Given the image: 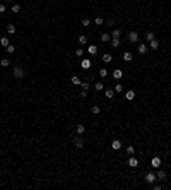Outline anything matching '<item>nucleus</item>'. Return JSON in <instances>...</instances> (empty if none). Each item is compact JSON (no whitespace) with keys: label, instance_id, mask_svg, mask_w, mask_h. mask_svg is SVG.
Returning a JSON list of instances; mask_svg holds the SVG:
<instances>
[{"label":"nucleus","instance_id":"obj_6","mask_svg":"<svg viewBox=\"0 0 171 190\" xmlns=\"http://www.w3.org/2000/svg\"><path fill=\"white\" fill-rule=\"evenodd\" d=\"M127 165L130 166V168H137V166H139V159H137V158H134V156H132V158L128 159V163H127Z\"/></svg>","mask_w":171,"mask_h":190},{"label":"nucleus","instance_id":"obj_38","mask_svg":"<svg viewBox=\"0 0 171 190\" xmlns=\"http://www.w3.org/2000/svg\"><path fill=\"white\" fill-rule=\"evenodd\" d=\"M89 24H91V21H89V19H82V26H84V28H87Z\"/></svg>","mask_w":171,"mask_h":190},{"label":"nucleus","instance_id":"obj_37","mask_svg":"<svg viewBox=\"0 0 171 190\" xmlns=\"http://www.w3.org/2000/svg\"><path fill=\"white\" fill-rule=\"evenodd\" d=\"M94 22H96L98 26H101V24H103L104 21H103V17H96V19H94Z\"/></svg>","mask_w":171,"mask_h":190},{"label":"nucleus","instance_id":"obj_20","mask_svg":"<svg viewBox=\"0 0 171 190\" xmlns=\"http://www.w3.org/2000/svg\"><path fill=\"white\" fill-rule=\"evenodd\" d=\"M125 98H127L128 101L135 99V93H134V91H127V94H125Z\"/></svg>","mask_w":171,"mask_h":190},{"label":"nucleus","instance_id":"obj_28","mask_svg":"<svg viewBox=\"0 0 171 190\" xmlns=\"http://www.w3.org/2000/svg\"><path fill=\"white\" fill-rule=\"evenodd\" d=\"M12 12L19 14V12H21V5H19V4H14V5H12Z\"/></svg>","mask_w":171,"mask_h":190},{"label":"nucleus","instance_id":"obj_40","mask_svg":"<svg viewBox=\"0 0 171 190\" xmlns=\"http://www.w3.org/2000/svg\"><path fill=\"white\" fill-rule=\"evenodd\" d=\"M4 12H5V5L0 4V14H4Z\"/></svg>","mask_w":171,"mask_h":190},{"label":"nucleus","instance_id":"obj_29","mask_svg":"<svg viewBox=\"0 0 171 190\" xmlns=\"http://www.w3.org/2000/svg\"><path fill=\"white\" fill-rule=\"evenodd\" d=\"M80 82H82V81H80L77 75H74V77H72V84H75V86H80Z\"/></svg>","mask_w":171,"mask_h":190},{"label":"nucleus","instance_id":"obj_31","mask_svg":"<svg viewBox=\"0 0 171 190\" xmlns=\"http://www.w3.org/2000/svg\"><path fill=\"white\" fill-rule=\"evenodd\" d=\"M99 75H101L103 79H104L106 75H108V70H106V68H99Z\"/></svg>","mask_w":171,"mask_h":190},{"label":"nucleus","instance_id":"obj_18","mask_svg":"<svg viewBox=\"0 0 171 190\" xmlns=\"http://www.w3.org/2000/svg\"><path fill=\"white\" fill-rule=\"evenodd\" d=\"M111 60H113V55H109V53H104V55H103V62H104V64H109Z\"/></svg>","mask_w":171,"mask_h":190},{"label":"nucleus","instance_id":"obj_8","mask_svg":"<svg viewBox=\"0 0 171 190\" xmlns=\"http://www.w3.org/2000/svg\"><path fill=\"white\" fill-rule=\"evenodd\" d=\"M75 132H77V135H82V134L86 132V125H84V123H79V125L75 127Z\"/></svg>","mask_w":171,"mask_h":190},{"label":"nucleus","instance_id":"obj_5","mask_svg":"<svg viewBox=\"0 0 171 190\" xmlns=\"http://www.w3.org/2000/svg\"><path fill=\"white\" fill-rule=\"evenodd\" d=\"M151 166H152V168H156V170L161 166V158H159V156H154V158L151 159Z\"/></svg>","mask_w":171,"mask_h":190},{"label":"nucleus","instance_id":"obj_19","mask_svg":"<svg viewBox=\"0 0 171 190\" xmlns=\"http://www.w3.org/2000/svg\"><path fill=\"white\" fill-rule=\"evenodd\" d=\"M87 51H89L91 55H96V53H98V46H96V45H91V46L87 48Z\"/></svg>","mask_w":171,"mask_h":190},{"label":"nucleus","instance_id":"obj_36","mask_svg":"<svg viewBox=\"0 0 171 190\" xmlns=\"http://www.w3.org/2000/svg\"><path fill=\"white\" fill-rule=\"evenodd\" d=\"M14 51H15V46L14 45H9L7 46V53H14Z\"/></svg>","mask_w":171,"mask_h":190},{"label":"nucleus","instance_id":"obj_9","mask_svg":"<svg viewBox=\"0 0 171 190\" xmlns=\"http://www.w3.org/2000/svg\"><path fill=\"white\" fill-rule=\"evenodd\" d=\"M156 176H157V180H166V171H164V170H159V168H157Z\"/></svg>","mask_w":171,"mask_h":190},{"label":"nucleus","instance_id":"obj_22","mask_svg":"<svg viewBox=\"0 0 171 190\" xmlns=\"http://www.w3.org/2000/svg\"><path fill=\"white\" fill-rule=\"evenodd\" d=\"M120 36H122L120 29H113V31H111V38H120Z\"/></svg>","mask_w":171,"mask_h":190},{"label":"nucleus","instance_id":"obj_2","mask_svg":"<svg viewBox=\"0 0 171 190\" xmlns=\"http://www.w3.org/2000/svg\"><path fill=\"white\" fill-rule=\"evenodd\" d=\"M72 142H74V146L77 147V149H80V147H84V139L82 137H72Z\"/></svg>","mask_w":171,"mask_h":190},{"label":"nucleus","instance_id":"obj_26","mask_svg":"<svg viewBox=\"0 0 171 190\" xmlns=\"http://www.w3.org/2000/svg\"><path fill=\"white\" fill-rule=\"evenodd\" d=\"M77 41H79V45H86V43H87V38H86L84 34H80V36H79V40H77Z\"/></svg>","mask_w":171,"mask_h":190},{"label":"nucleus","instance_id":"obj_11","mask_svg":"<svg viewBox=\"0 0 171 190\" xmlns=\"http://www.w3.org/2000/svg\"><path fill=\"white\" fill-rule=\"evenodd\" d=\"M137 51H139V53H140V55H146L147 53V46H146V45H139V46H137Z\"/></svg>","mask_w":171,"mask_h":190},{"label":"nucleus","instance_id":"obj_35","mask_svg":"<svg viewBox=\"0 0 171 190\" xmlns=\"http://www.w3.org/2000/svg\"><path fill=\"white\" fill-rule=\"evenodd\" d=\"M127 152H128V154H130V156H134V152H135L134 146H128V147H127Z\"/></svg>","mask_w":171,"mask_h":190},{"label":"nucleus","instance_id":"obj_12","mask_svg":"<svg viewBox=\"0 0 171 190\" xmlns=\"http://www.w3.org/2000/svg\"><path fill=\"white\" fill-rule=\"evenodd\" d=\"M113 77H115V79H122V77H123V70H120V68L113 70Z\"/></svg>","mask_w":171,"mask_h":190},{"label":"nucleus","instance_id":"obj_3","mask_svg":"<svg viewBox=\"0 0 171 190\" xmlns=\"http://www.w3.org/2000/svg\"><path fill=\"white\" fill-rule=\"evenodd\" d=\"M144 180H146L147 183H151V185H154V182L157 180V176H156V173L151 171V173H147V175H146V178H144Z\"/></svg>","mask_w":171,"mask_h":190},{"label":"nucleus","instance_id":"obj_32","mask_svg":"<svg viewBox=\"0 0 171 190\" xmlns=\"http://www.w3.org/2000/svg\"><path fill=\"white\" fill-rule=\"evenodd\" d=\"M82 55H84V50H82V48H77V50H75V57H82Z\"/></svg>","mask_w":171,"mask_h":190},{"label":"nucleus","instance_id":"obj_21","mask_svg":"<svg viewBox=\"0 0 171 190\" xmlns=\"http://www.w3.org/2000/svg\"><path fill=\"white\" fill-rule=\"evenodd\" d=\"M7 33L9 34H15V26L14 24H7Z\"/></svg>","mask_w":171,"mask_h":190},{"label":"nucleus","instance_id":"obj_17","mask_svg":"<svg viewBox=\"0 0 171 190\" xmlns=\"http://www.w3.org/2000/svg\"><path fill=\"white\" fill-rule=\"evenodd\" d=\"M109 43L113 45V48H118V46H120V38H111Z\"/></svg>","mask_w":171,"mask_h":190},{"label":"nucleus","instance_id":"obj_4","mask_svg":"<svg viewBox=\"0 0 171 190\" xmlns=\"http://www.w3.org/2000/svg\"><path fill=\"white\" fill-rule=\"evenodd\" d=\"M128 41H130V43H137V41H139V33L137 31L128 33Z\"/></svg>","mask_w":171,"mask_h":190},{"label":"nucleus","instance_id":"obj_16","mask_svg":"<svg viewBox=\"0 0 171 190\" xmlns=\"http://www.w3.org/2000/svg\"><path fill=\"white\" fill-rule=\"evenodd\" d=\"M0 45H2L4 48H7L9 45H10V41H9L7 38H5V36H2V38H0Z\"/></svg>","mask_w":171,"mask_h":190},{"label":"nucleus","instance_id":"obj_23","mask_svg":"<svg viewBox=\"0 0 171 190\" xmlns=\"http://www.w3.org/2000/svg\"><path fill=\"white\" fill-rule=\"evenodd\" d=\"M154 38H156V36H154L152 31H147V33H146V40H147V41H152Z\"/></svg>","mask_w":171,"mask_h":190},{"label":"nucleus","instance_id":"obj_13","mask_svg":"<svg viewBox=\"0 0 171 190\" xmlns=\"http://www.w3.org/2000/svg\"><path fill=\"white\" fill-rule=\"evenodd\" d=\"M109 40H111V34H109V33H103L101 34V41L103 43H108Z\"/></svg>","mask_w":171,"mask_h":190},{"label":"nucleus","instance_id":"obj_14","mask_svg":"<svg viewBox=\"0 0 171 190\" xmlns=\"http://www.w3.org/2000/svg\"><path fill=\"white\" fill-rule=\"evenodd\" d=\"M111 147H113V149H115V151H118V149H120V147H122V142H120V140H118V139H115V140H113V142H111Z\"/></svg>","mask_w":171,"mask_h":190},{"label":"nucleus","instance_id":"obj_27","mask_svg":"<svg viewBox=\"0 0 171 190\" xmlns=\"http://www.w3.org/2000/svg\"><path fill=\"white\" fill-rule=\"evenodd\" d=\"M80 87H82V91H89V87H91V84L84 81V82H80Z\"/></svg>","mask_w":171,"mask_h":190},{"label":"nucleus","instance_id":"obj_30","mask_svg":"<svg viewBox=\"0 0 171 190\" xmlns=\"http://www.w3.org/2000/svg\"><path fill=\"white\" fill-rule=\"evenodd\" d=\"M91 111L94 113V115H99V111H101V110H99V106H98V104H94V106L91 108Z\"/></svg>","mask_w":171,"mask_h":190},{"label":"nucleus","instance_id":"obj_24","mask_svg":"<svg viewBox=\"0 0 171 190\" xmlns=\"http://www.w3.org/2000/svg\"><path fill=\"white\" fill-rule=\"evenodd\" d=\"M94 89L99 93V91H103V89H104V84H103V82H96V84H94Z\"/></svg>","mask_w":171,"mask_h":190},{"label":"nucleus","instance_id":"obj_42","mask_svg":"<svg viewBox=\"0 0 171 190\" xmlns=\"http://www.w3.org/2000/svg\"><path fill=\"white\" fill-rule=\"evenodd\" d=\"M169 113H171V110H169Z\"/></svg>","mask_w":171,"mask_h":190},{"label":"nucleus","instance_id":"obj_10","mask_svg":"<svg viewBox=\"0 0 171 190\" xmlns=\"http://www.w3.org/2000/svg\"><path fill=\"white\" fill-rule=\"evenodd\" d=\"M122 58H123V62H132V58H134V55H132L130 51H125V53L122 55Z\"/></svg>","mask_w":171,"mask_h":190},{"label":"nucleus","instance_id":"obj_7","mask_svg":"<svg viewBox=\"0 0 171 190\" xmlns=\"http://www.w3.org/2000/svg\"><path fill=\"white\" fill-rule=\"evenodd\" d=\"M80 67L86 70V68H91V60L89 58H82V62H80Z\"/></svg>","mask_w":171,"mask_h":190},{"label":"nucleus","instance_id":"obj_1","mask_svg":"<svg viewBox=\"0 0 171 190\" xmlns=\"http://www.w3.org/2000/svg\"><path fill=\"white\" fill-rule=\"evenodd\" d=\"M12 74H14V77H15V79H22V77L26 75V72H24V68H22L21 65H15V67H14V70H12Z\"/></svg>","mask_w":171,"mask_h":190},{"label":"nucleus","instance_id":"obj_25","mask_svg":"<svg viewBox=\"0 0 171 190\" xmlns=\"http://www.w3.org/2000/svg\"><path fill=\"white\" fill-rule=\"evenodd\" d=\"M0 65H2V67H9V65H10V60H9V58H2V60H0Z\"/></svg>","mask_w":171,"mask_h":190},{"label":"nucleus","instance_id":"obj_34","mask_svg":"<svg viewBox=\"0 0 171 190\" xmlns=\"http://www.w3.org/2000/svg\"><path fill=\"white\" fill-rule=\"evenodd\" d=\"M122 91H123V86H122V84H117V86H115V93H122Z\"/></svg>","mask_w":171,"mask_h":190},{"label":"nucleus","instance_id":"obj_41","mask_svg":"<svg viewBox=\"0 0 171 190\" xmlns=\"http://www.w3.org/2000/svg\"><path fill=\"white\" fill-rule=\"evenodd\" d=\"M5 2H14V0H5Z\"/></svg>","mask_w":171,"mask_h":190},{"label":"nucleus","instance_id":"obj_15","mask_svg":"<svg viewBox=\"0 0 171 190\" xmlns=\"http://www.w3.org/2000/svg\"><path fill=\"white\" fill-rule=\"evenodd\" d=\"M149 46L152 48V50H157V48H159V41H157L156 38H154L152 41H149Z\"/></svg>","mask_w":171,"mask_h":190},{"label":"nucleus","instance_id":"obj_39","mask_svg":"<svg viewBox=\"0 0 171 190\" xmlns=\"http://www.w3.org/2000/svg\"><path fill=\"white\" fill-rule=\"evenodd\" d=\"M113 24H115V21H113V19H108V21H106V26H109V28H111Z\"/></svg>","mask_w":171,"mask_h":190},{"label":"nucleus","instance_id":"obj_33","mask_svg":"<svg viewBox=\"0 0 171 190\" xmlns=\"http://www.w3.org/2000/svg\"><path fill=\"white\" fill-rule=\"evenodd\" d=\"M106 98H113V96H115V93H113V89H106Z\"/></svg>","mask_w":171,"mask_h":190}]
</instances>
